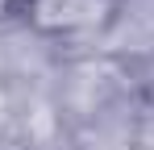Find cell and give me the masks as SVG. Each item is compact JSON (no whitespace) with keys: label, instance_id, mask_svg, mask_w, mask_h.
<instances>
[{"label":"cell","instance_id":"obj_1","mask_svg":"<svg viewBox=\"0 0 154 150\" xmlns=\"http://www.w3.org/2000/svg\"><path fill=\"white\" fill-rule=\"evenodd\" d=\"M104 0H38V21L42 25H88L96 21Z\"/></svg>","mask_w":154,"mask_h":150},{"label":"cell","instance_id":"obj_2","mask_svg":"<svg viewBox=\"0 0 154 150\" xmlns=\"http://www.w3.org/2000/svg\"><path fill=\"white\" fill-rule=\"evenodd\" d=\"M0 117H4V96H0Z\"/></svg>","mask_w":154,"mask_h":150}]
</instances>
